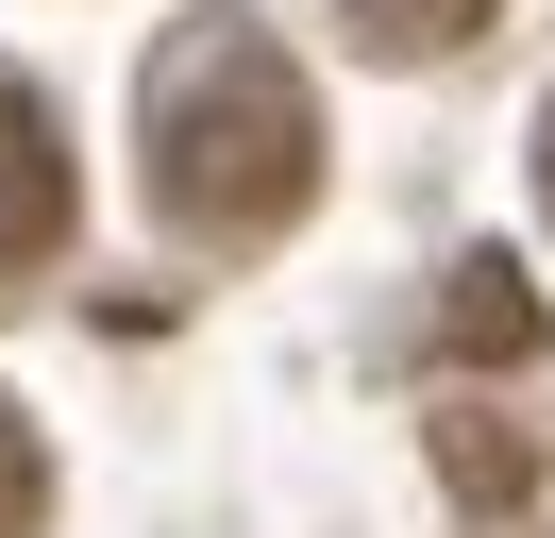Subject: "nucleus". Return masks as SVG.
Segmentation results:
<instances>
[{"label": "nucleus", "instance_id": "f257e3e1", "mask_svg": "<svg viewBox=\"0 0 555 538\" xmlns=\"http://www.w3.org/2000/svg\"><path fill=\"white\" fill-rule=\"evenodd\" d=\"M135 168H152V219L169 235L253 253V235H286L320 202V85L286 67V34L185 17L152 51V85H135Z\"/></svg>", "mask_w": 555, "mask_h": 538}, {"label": "nucleus", "instance_id": "f03ea898", "mask_svg": "<svg viewBox=\"0 0 555 538\" xmlns=\"http://www.w3.org/2000/svg\"><path fill=\"white\" fill-rule=\"evenodd\" d=\"M68 253V134H51V101L0 67V303H17V269Z\"/></svg>", "mask_w": 555, "mask_h": 538}, {"label": "nucleus", "instance_id": "7ed1b4c3", "mask_svg": "<svg viewBox=\"0 0 555 538\" xmlns=\"http://www.w3.org/2000/svg\"><path fill=\"white\" fill-rule=\"evenodd\" d=\"M539 336H555V303H539L521 253H454V269H438V354H454V370H521Z\"/></svg>", "mask_w": 555, "mask_h": 538}, {"label": "nucleus", "instance_id": "20e7f679", "mask_svg": "<svg viewBox=\"0 0 555 538\" xmlns=\"http://www.w3.org/2000/svg\"><path fill=\"white\" fill-rule=\"evenodd\" d=\"M438 488H454V504H521V488H539V421L454 404V421H438Z\"/></svg>", "mask_w": 555, "mask_h": 538}, {"label": "nucleus", "instance_id": "39448f33", "mask_svg": "<svg viewBox=\"0 0 555 538\" xmlns=\"http://www.w3.org/2000/svg\"><path fill=\"white\" fill-rule=\"evenodd\" d=\"M337 17H353V51H387V67H404V51H472L505 0H337Z\"/></svg>", "mask_w": 555, "mask_h": 538}, {"label": "nucleus", "instance_id": "423d86ee", "mask_svg": "<svg viewBox=\"0 0 555 538\" xmlns=\"http://www.w3.org/2000/svg\"><path fill=\"white\" fill-rule=\"evenodd\" d=\"M35 504H51V454H35V421H0V538H35Z\"/></svg>", "mask_w": 555, "mask_h": 538}, {"label": "nucleus", "instance_id": "0eeeda50", "mask_svg": "<svg viewBox=\"0 0 555 538\" xmlns=\"http://www.w3.org/2000/svg\"><path fill=\"white\" fill-rule=\"evenodd\" d=\"M539 202H555V118H539Z\"/></svg>", "mask_w": 555, "mask_h": 538}]
</instances>
